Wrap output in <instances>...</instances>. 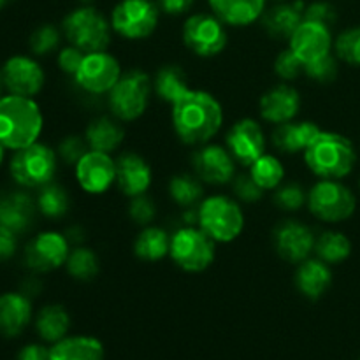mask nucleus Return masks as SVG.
<instances>
[{"mask_svg": "<svg viewBox=\"0 0 360 360\" xmlns=\"http://www.w3.org/2000/svg\"><path fill=\"white\" fill-rule=\"evenodd\" d=\"M172 123L183 143L204 144L220 130L224 111L211 94L188 90L172 104Z\"/></svg>", "mask_w": 360, "mask_h": 360, "instance_id": "nucleus-1", "label": "nucleus"}, {"mask_svg": "<svg viewBox=\"0 0 360 360\" xmlns=\"http://www.w3.org/2000/svg\"><path fill=\"white\" fill-rule=\"evenodd\" d=\"M44 118L32 97L7 94L0 97V144L6 150H21L37 143Z\"/></svg>", "mask_w": 360, "mask_h": 360, "instance_id": "nucleus-2", "label": "nucleus"}, {"mask_svg": "<svg viewBox=\"0 0 360 360\" xmlns=\"http://www.w3.org/2000/svg\"><path fill=\"white\" fill-rule=\"evenodd\" d=\"M304 160L316 176L323 179H341L348 176L357 162V153L350 141L336 132L320 130L306 148Z\"/></svg>", "mask_w": 360, "mask_h": 360, "instance_id": "nucleus-3", "label": "nucleus"}, {"mask_svg": "<svg viewBox=\"0 0 360 360\" xmlns=\"http://www.w3.org/2000/svg\"><path fill=\"white\" fill-rule=\"evenodd\" d=\"M62 30L70 44L84 53L105 51L111 42V23L91 6L70 11L63 18Z\"/></svg>", "mask_w": 360, "mask_h": 360, "instance_id": "nucleus-4", "label": "nucleus"}, {"mask_svg": "<svg viewBox=\"0 0 360 360\" xmlns=\"http://www.w3.org/2000/svg\"><path fill=\"white\" fill-rule=\"evenodd\" d=\"M9 172L14 181L25 188H42L55 178V151L39 141L16 150L9 162Z\"/></svg>", "mask_w": 360, "mask_h": 360, "instance_id": "nucleus-5", "label": "nucleus"}, {"mask_svg": "<svg viewBox=\"0 0 360 360\" xmlns=\"http://www.w3.org/2000/svg\"><path fill=\"white\" fill-rule=\"evenodd\" d=\"M200 229L213 241L231 243L241 234L245 227V217L238 202L224 195L210 197L199 207Z\"/></svg>", "mask_w": 360, "mask_h": 360, "instance_id": "nucleus-6", "label": "nucleus"}, {"mask_svg": "<svg viewBox=\"0 0 360 360\" xmlns=\"http://www.w3.org/2000/svg\"><path fill=\"white\" fill-rule=\"evenodd\" d=\"M151 94V79L143 70L122 74L118 83L109 91L112 115L122 122H134L146 111Z\"/></svg>", "mask_w": 360, "mask_h": 360, "instance_id": "nucleus-7", "label": "nucleus"}, {"mask_svg": "<svg viewBox=\"0 0 360 360\" xmlns=\"http://www.w3.org/2000/svg\"><path fill=\"white\" fill-rule=\"evenodd\" d=\"M308 206L319 220L338 224L354 214L357 200L352 190L340 181L322 179L309 190Z\"/></svg>", "mask_w": 360, "mask_h": 360, "instance_id": "nucleus-8", "label": "nucleus"}, {"mask_svg": "<svg viewBox=\"0 0 360 360\" xmlns=\"http://www.w3.org/2000/svg\"><path fill=\"white\" fill-rule=\"evenodd\" d=\"M171 253L176 266L188 273H200L214 260V241L202 229H179L171 238Z\"/></svg>", "mask_w": 360, "mask_h": 360, "instance_id": "nucleus-9", "label": "nucleus"}, {"mask_svg": "<svg viewBox=\"0 0 360 360\" xmlns=\"http://www.w3.org/2000/svg\"><path fill=\"white\" fill-rule=\"evenodd\" d=\"M158 7L151 0H120L111 14V27L122 37L136 41L155 32L158 25Z\"/></svg>", "mask_w": 360, "mask_h": 360, "instance_id": "nucleus-10", "label": "nucleus"}, {"mask_svg": "<svg viewBox=\"0 0 360 360\" xmlns=\"http://www.w3.org/2000/svg\"><path fill=\"white\" fill-rule=\"evenodd\" d=\"M183 41L199 56H214L227 46V32L214 14H193L183 25Z\"/></svg>", "mask_w": 360, "mask_h": 360, "instance_id": "nucleus-11", "label": "nucleus"}, {"mask_svg": "<svg viewBox=\"0 0 360 360\" xmlns=\"http://www.w3.org/2000/svg\"><path fill=\"white\" fill-rule=\"evenodd\" d=\"M69 239L55 231L35 236L25 248V264L35 273H49L58 269L69 259Z\"/></svg>", "mask_w": 360, "mask_h": 360, "instance_id": "nucleus-12", "label": "nucleus"}, {"mask_svg": "<svg viewBox=\"0 0 360 360\" xmlns=\"http://www.w3.org/2000/svg\"><path fill=\"white\" fill-rule=\"evenodd\" d=\"M74 77H76V83L90 94H109L122 77V69H120L118 60L109 53H86Z\"/></svg>", "mask_w": 360, "mask_h": 360, "instance_id": "nucleus-13", "label": "nucleus"}, {"mask_svg": "<svg viewBox=\"0 0 360 360\" xmlns=\"http://www.w3.org/2000/svg\"><path fill=\"white\" fill-rule=\"evenodd\" d=\"M6 91L34 98L44 86V70L37 60L27 55H14L2 65Z\"/></svg>", "mask_w": 360, "mask_h": 360, "instance_id": "nucleus-14", "label": "nucleus"}, {"mask_svg": "<svg viewBox=\"0 0 360 360\" xmlns=\"http://www.w3.org/2000/svg\"><path fill=\"white\" fill-rule=\"evenodd\" d=\"M76 179L88 193H104L116 181V162L109 153L90 150L76 164Z\"/></svg>", "mask_w": 360, "mask_h": 360, "instance_id": "nucleus-15", "label": "nucleus"}, {"mask_svg": "<svg viewBox=\"0 0 360 360\" xmlns=\"http://www.w3.org/2000/svg\"><path fill=\"white\" fill-rule=\"evenodd\" d=\"M227 150L236 162L252 165L266 150V137L259 123L252 118L239 120L227 134Z\"/></svg>", "mask_w": 360, "mask_h": 360, "instance_id": "nucleus-16", "label": "nucleus"}, {"mask_svg": "<svg viewBox=\"0 0 360 360\" xmlns=\"http://www.w3.org/2000/svg\"><path fill=\"white\" fill-rule=\"evenodd\" d=\"M288 46L304 62V65L315 62L322 56L330 55V48H333L330 27L304 20L288 39Z\"/></svg>", "mask_w": 360, "mask_h": 360, "instance_id": "nucleus-17", "label": "nucleus"}, {"mask_svg": "<svg viewBox=\"0 0 360 360\" xmlns=\"http://www.w3.org/2000/svg\"><path fill=\"white\" fill-rule=\"evenodd\" d=\"M274 246L281 259L288 262H302L315 250V236L306 225L295 220H285L274 229Z\"/></svg>", "mask_w": 360, "mask_h": 360, "instance_id": "nucleus-18", "label": "nucleus"}, {"mask_svg": "<svg viewBox=\"0 0 360 360\" xmlns=\"http://www.w3.org/2000/svg\"><path fill=\"white\" fill-rule=\"evenodd\" d=\"M197 176L211 185H224L236 178V160L231 151L218 144L204 146L193 155Z\"/></svg>", "mask_w": 360, "mask_h": 360, "instance_id": "nucleus-19", "label": "nucleus"}, {"mask_svg": "<svg viewBox=\"0 0 360 360\" xmlns=\"http://www.w3.org/2000/svg\"><path fill=\"white\" fill-rule=\"evenodd\" d=\"M37 202L27 192H11L0 197V225L20 236L30 231Z\"/></svg>", "mask_w": 360, "mask_h": 360, "instance_id": "nucleus-20", "label": "nucleus"}, {"mask_svg": "<svg viewBox=\"0 0 360 360\" xmlns=\"http://www.w3.org/2000/svg\"><path fill=\"white\" fill-rule=\"evenodd\" d=\"M301 109V95L288 84L271 88L260 98V115L271 123H287L297 116Z\"/></svg>", "mask_w": 360, "mask_h": 360, "instance_id": "nucleus-21", "label": "nucleus"}, {"mask_svg": "<svg viewBox=\"0 0 360 360\" xmlns=\"http://www.w3.org/2000/svg\"><path fill=\"white\" fill-rule=\"evenodd\" d=\"M116 183L125 195H144L151 185L150 165L136 153L120 155L116 160Z\"/></svg>", "mask_w": 360, "mask_h": 360, "instance_id": "nucleus-22", "label": "nucleus"}, {"mask_svg": "<svg viewBox=\"0 0 360 360\" xmlns=\"http://www.w3.org/2000/svg\"><path fill=\"white\" fill-rule=\"evenodd\" d=\"M32 320V302L23 292H6L0 295V334L16 338Z\"/></svg>", "mask_w": 360, "mask_h": 360, "instance_id": "nucleus-23", "label": "nucleus"}, {"mask_svg": "<svg viewBox=\"0 0 360 360\" xmlns=\"http://www.w3.org/2000/svg\"><path fill=\"white\" fill-rule=\"evenodd\" d=\"M214 16L231 27L255 23L266 13V0H207Z\"/></svg>", "mask_w": 360, "mask_h": 360, "instance_id": "nucleus-24", "label": "nucleus"}, {"mask_svg": "<svg viewBox=\"0 0 360 360\" xmlns=\"http://www.w3.org/2000/svg\"><path fill=\"white\" fill-rule=\"evenodd\" d=\"M304 4L301 0L295 2H280L273 9L266 11L262 16L264 28L273 39H290L297 30L299 25L304 21Z\"/></svg>", "mask_w": 360, "mask_h": 360, "instance_id": "nucleus-25", "label": "nucleus"}, {"mask_svg": "<svg viewBox=\"0 0 360 360\" xmlns=\"http://www.w3.org/2000/svg\"><path fill=\"white\" fill-rule=\"evenodd\" d=\"M319 134V125L313 122H287L276 127L273 132V143L283 153H299L306 151Z\"/></svg>", "mask_w": 360, "mask_h": 360, "instance_id": "nucleus-26", "label": "nucleus"}, {"mask_svg": "<svg viewBox=\"0 0 360 360\" xmlns=\"http://www.w3.org/2000/svg\"><path fill=\"white\" fill-rule=\"evenodd\" d=\"M49 360H104V347L97 338L65 336L49 348Z\"/></svg>", "mask_w": 360, "mask_h": 360, "instance_id": "nucleus-27", "label": "nucleus"}, {"mask_svg": "<svg viewBox=\"0 0 360 360\" xmlns=\"http://www.w3.org/2000/svg\"><path fill=\"white\" fill-rule=\"evenodd\" d=\"M333 273L323 260H302L295 273L297 290L308 299H319L329 290Z\"/></svg>", "mask_w": 360, "mask_h": 360, "instance_id": "nucleus-28", "label": "nucleus"}, {"mask_svg": "<svg viewBox=\"0 0 360 360\" xmlns=\"http://www.w3.org/2000/svg\"><path fill=\"white\" fill-rule=\"evenodd\" d=\"M86 143L90 146V150L94 151H102V153H111L116 148H120L125 132H123L122 125L116 123L111 118H102L94 120V122L88 125L86 134Z\"/></svg>", "mask_w": 360, "mask_h": 360, "instance_id": "nucleus-29", "label": "nucleus"}, {"mask_svg": "<svg viewBox=\"0 0 360 360\" xmlns=\"http://www.w3.org/2000/svg\"><path fill=\"white\" fill-rule=\"evenodd\" d=\"M70 316L67 309L60 304H48L37 313L35 329L37 334L48 343H56L63 340L69 333Z\"/></svg>", "mask_w": 360, "mask_h": 360, "instance_id": "nucleus-30", "label": "nucleus"}, {"mask_svg": "<svg viewBox=\"0 0 360 360\" xmlns=\"http://www.w3.org/2000/svg\"><path fill=\"white\" fill-rule=\"evenodd\" d=\"M153 84L158 97L165 102H171V104L178 102L190 90L185 70L178 65L162 67L155 77Z\"/></svg>", "mask_w": 360, "mask_h": 360, "instance_id": "nucleus-31", "label": "nucleus"}, {"mask_svg": "<svg viewBox=\"0 0 360 360\" xmlns=\"http://www.w3.org/2000/svg\"><path fill=\"white\" fill-rule=\"evenodd\" d=\"M169 250H171V239L165 234V231L158 227L144 229L137 236L136 245H134L136 255L143 260H150V262L164 259L169 253Z\"/></svg>", "mask_w": 360, "mask_h": 360, "instance_id": "nucleus-32", "label": "nucleus"}, {"mask_svg": "<svg viewBox=\"0 0 360 360\" xmlns=\"http://www.w3.org/2000/svg\"><path fill=\"white\" fill-rule=\"evenodd\" d=\"M315 253L326 264H340L352 253V243L341 232H323L315 241Z\"/></svg>", "mask_w": 360, "mask_h": 360, "instance_id": "nucleus-33", "label": "nucleus"}, {"mask_svg": "<svg viewBox=\"0 0 360 360\" xmlns=\"http://www.w3.org/2000/svg\"><path fill=\"white\" fill-rule=\"evenodd\" d=\"M250 176L253 178V181L260 186L262 190H273L280 186V183L283 181L285 169L281 165V162L278 160L274 155H266L257 158L252 164V171Z\"/></svg>", "mask_w": 360, "mask_h": 360, "instance_id": "nucleus-34", "label": "nucleus"}, {"mask_svg": "<svg viewBox=\"0 0 360 360\" xmlns=\"http://www.w3.org/2000/svg\"><path fill=\"white\" fill-rule=\"evenodd\" d=\"M35 202L37 210L48 218H60L69 211V195L62 186L53 183L42 186Z\"/></svg>", "mask_w": 360, "mask_h": 360, "instance_id": "nucleus-35", "label": "nucleus"}, {"mask_svg": "<svg viewBox=\"0 0 360 360\" xmlns=\"http://www.w3.org/2000/svg\"><path fill=\"white\" fill-rule=\"evenodd\" d=\"M67 273L79 281H90L98 273V259L90 248H76L65 262Z\"/></svg>", "mask_w": 360, "mask_h": 360, "instance_id": "nucleus-36", "label": "nucleus"}, {"mask_svg": "<svg viewBox=\"0 0 360 360\" xmlns=\"http://www.w3.org/2000/svg\"><path fill=\"white\" fill-rule=\"evenodd\" d=\"M169 192L176 200V204L183 207H190L197 204L202 197V185L199 179L188 174H178L169 183Z\"/></svg>", "mask_w": 360, "mask_h": 360, "instance_id": "nucleus-37", "label": "nucleus"}, {"mask_svg": "<svg viewBox=\"0 0 360 360\" xmlns=\"http://www.w3.org/2000/svg\"><path fill=\"white\" fill-rule=\"evenodd\" d=\"M58 42L60 32L49 23L41 25V27L35 28V30L32 32L30 39H28L30 51L37 56H44L49 55L51 51H55V49L58 48Z\"/></svg>", "mask_w": 360, "mask_h": 360, "instance_id": "nucleus-38", "label": "nucleus"}, {"mask_svg": "<svg viewBox=\"0 0 360 360\" xmlns=\"http://www.w3.org/2000/svg\"><path fill=\"white\" fill-rule=\"evenodd\" d=\"M336 53L352 65H360V27L348 28L338 37Z\"/></svg>", "mask_w": 360, "mask_h": 360, "instance_id": "nucleus-39", "label": "nucleus"}, {"mask_svg": "<svg viewBox=\"0 0 360 360\" xmlns=\"http://www.w3.org/2000/svg\"><path fill=\"white\" fill-rule=\"evenodd\" d=\"M274 72L285 81H292L304 72V62L290 48L281 51L274 62Z\"/></svg>", "mask_w": 360, "mask_h": 360, "instance_id": "nucleus-40", "label": "nucleus"}, {"mask_svg": "<svg viewBox=\"0 0 360 360\" xmlns=\"http://www.w3.org/2000/svg\"><path fill=\"white\" fill-rule=\"evenodd\" d=\"M274 202L285 211H297L304 206L306 192L302 190V186L297 185V183L283 185L276 190V193H274Z\"/></svg>", "mask_w": 360, "mask_h": 360, "instance_id": "nucleus-41", "label": "nucleus"}, {"mask_svg": "<svg viewBox=\"0 0 360 360\" xmlns=\"http://www.w3.org/2000/svg\"><path fill=\"white\" fill-rule=\"evenodd\" d=\"M304 72L308 74L311 79L320 81V83H329V81H334V77L338 76V63L333 56L327 55L315 60V62L306 63Z\"/></svg>", "mask_w": 360, "mask_h": 360, "instance_id": "nucleus-42", "label": "nucleus"}, {"mask_svg": "<svg viewBox=\"0 0 360 360\" xmlns=\"http://www.w3.org/2000/svg\"><path fill=\"white\" fill-rule=\"evenodd\" d=\"M88 151H90V146L86 143V137L83 139L81 136H67L58 146L60 157L67 164H77Z\"/></svg>", "mask_w": 360, "mask_h": 360, "instance_id": "nucleus-43", "label": "nucleus"}, {"mask_svg": "<svg viewBox=\"0 0 360 360\" xmlns=\"http://www.w3.org/2000/svg\"><path fill=\"white\" fill-rule=\"evenodd\" d=\"M232 188H234L236 195L239 199H243L245 202H255L262 197L264 190L253 181V178L250 174H241V176H236L232 179Z\"/></svg>", "mask_w": 360, "mask_h": 360, "instance_id": "nucleus-44", "label": "nucleus"}, {"mask_svg": "<svg viewBox=\"0 0 360 360\" xmlns=\"http://www.w3.org/2000/svg\"><path fill=\"white\" fill-rule=\"evenodd\" d=\"M304 20L330 27L336 21V11L329 2H313L304 9Z\"/></svg>", "mask_w": 360, "mask_h": 360, "instance_id": "nucleus-45", "label": "nucleus"}, {"mask_svg": "<svg viewBox=\"0 0 360 360\" xmlns=\"http://www.w3.org/2000/svg\"><path fill=\"white\" fill-rule=\"evenodd\" d=\"M155 204L151 202L148 197L137 195L132 197V204H130V217L134 221L141 225H148L155 218Z\"/></svg>", "mask_w": 360, "mask_h": 360, "instance_id": "nucleus-46", "label": "nucleus"}, {"mask_svg": "<svg viewBox=\"0 0 360 360\" xmlns=\"http://www.w3.org/2000/svg\"><path fill=\"white\" fill-rule=\"evenodd\" d=\"M83 60H84V51H81V49L76 48V46H70V48H65L60 51L58 67L65 74L76 76L81 63H83Z\"/></svg>", "mask_w": 360, "mask_h": 360, "instance_id": "nucleus-47", "label": "nucleus"}, {"mask_svg": "<svg viewBox=\"0 0 360 360\" xmlns=\"http://www.w3.org/2000/svg\"><path fill=\"white\" fill-rule=\"evenodd\" d=\"M18 236L13 231L0 225V262H6L16 253Z\"/></svg>", "mask_w": 360, "mask_h": 360, "instance_id": "nucleus-48", "label": "nucleus"}, {"mask_svg": "<svg viewBox=\"0 0 360 360\" xmlns=\"http://www.w3.org/2000/svg\"><path fill=\"white\" fill-rule=\"evenodd\" d=\"M195 0H158V7L171 16H179L192 9Z\"/></svg>", "mask_w": 360, "mask_h": 360, "instance_id": "nucleus-49", "label": "nucleus"}, {"mask_svg": "<svg viewBox=\"0 0 360 360\" xmlns=\"http://www.w3.org/2000/svg\"><path fill=\"white\" fill-rule=\"evenodd\" d=\"M18 360H49V350L42 345H27L18 354Z\"/></svg>", "mask_w": 360, "mask_h": 360, "instance_id": "nucleus-50", "label": "nucleus"}, {"mask_svg": "<svg viewBox=\"0 0 360 360\" xmlns=\"http://www.w3.org/2000/svg\"><path fill=\"white\" fill-rule=\"evenodd\" d=\"M4 90H6V83H4L2 69H0V97H2V95H4Z\"/></svg>", "mask_w": 360, "mask_h": 360, "instance_id": "nucleus-51", "label": "nucleus"}, {"mask_svg": "<svg viewBox=\"0 0 360 360\" xmlns=\"http://www.w3.org/2000/svg\"><path fill=\"white\" fill-rule=\"evenodd\" d=\"M4 160H6V148H4L2 144H0V165L4 164Z\"/></svg>", "mask_w": 360, "mask_h": 360, "instance_id": "nucleus-52", "label": "nucleus"}, {"mask_svg": "<svg viewBox=\"0 0 360 360\" xmlns=\"http://www.w3.org/2000/svg\"><path fill=\"white\" fill-rule=\"evenodd\" d=\"M7 4H9V0H0V11H2Z\"/></svg>", "mask_w": 360, "mask_h": 360, "instance_id": "nucleus-53", "label": "nucleus"}, {"mask_svg": "<svg viewBox=\"0 0 360 360\" xmlns=\"http://www.w3.org/2000/svg\"><path fill=\"white\" fill-rule=\"evenodd\" d=\"M276 2H287V0H276Z\"/></svg>", "mask_w": 360, "mask_h": 360, "instance_id": "nucleus-54", "label": "nucleus"}, {"mask_svg": "<svg viewBox=\"0 0 360 360\" xmlns=\"http://www.w3.org/2000/svg\"><path fill=\"white\" fill-rule=\"evenodd\" d=\"M83 2H90V0H83Z\"/></svg>", "mask_w": 360, "mask_h": 360, "instance_id": "nucleus-55", "label": "nucleus"}]
</instances>
